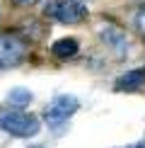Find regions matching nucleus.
I'll use <instances>...</instances> for the list:
<instances>
[{
  "mask_svg": "<svg viewBox=\"0 0 145 148\" xmlns=\"http://www.w3.org/2000/svg\"><path fill=\"white\" fill-rule=\"evenodd\" d=\"M0 129L15 138H29L41 131V124L34 114L22 109H3L0 112Z\"/></svg>",
  "mask_w": 145,
  "mask_h": 148,
  "instance_id": "f257e3e1",
  "label": "nucleus"
},
{
  "mask_svg": "<svg viewBox=\"0 0 145 148\" xmlns=\"http://www.w3.org/2000/svg\"><path fill=\"white\" fill-rule=\"evenodd\" d=\"M44 12L63 24H77L87 17V8L77 0H51V3H46Z\"/></svg>",
  "mask_w": 145,
  "mask_h": 148,
  "instance_id": "f03ea898",
  "label": "nucleus"
},
{
  "mask_svg": "<svg viewBox=\"0 0 145 148\" xmlns=\"http://www.w3.org/2000/svg\"><path fill=\"white\" fill-rule=\"evenodd\" d=\"M77 107H80V102H77L72 95H56L51 102H48L44 116H46V121L51 126H60L63 121H68L70 116L77 112Z\"/></svg>",
  "mask_w": 145,
  "mask_h": 148,
  "instance_id": "7ed1b4c3",
  "label": "nucleus"
},
{
  "mask_svg": "<svg viewBox=\"0 0 145 148\" xmlns=\"http://www.w3.org/2000/svg\"><path fill=\"white\" fill-rule=\"evenodd\" d=\"M27 53V44L15 34H5L0 36V68H10L17 66Z\"/></svg>",
  "mask_w": 145,
  "mask_h": 148,
  "instance_id": "20e7f679",
  "label": "nucleus"
},
{
  "mask_svg": "<svg viewBox=\"0 0 145 148\" xmlns=\"http://www.w3.org/2000/svg\"><path fill=\"white\" fill-rule=\"evenodd\" d=\"M140 88H145V68H133L116 80V90L121 92H136Z\"/></svg>",
  "mask_w": 145,
  "mask_h": 148,
  "instance_id": "39448f33",
  "label": "nucleus"
},
{
  "mask_svg": "<svg viewBox=\"0 0 145 148\" xmlns=\"http://www.w3.org/2000/svg\"><path fill=\"white\" fill-rule=\"evenodd\" d=\"M99 36H102V39H104L106 44L114 49V51H119L121 56H123L126 49H128V41H126L123 32H121L119 27H114V24H106V27H102V29H99Z\"/></svg>",
  "mask_w": 145,
  "mask_h": 148,
  "instance_id": "423d86ee",
  "label": "nucleus"
},
{
  "mask_svg": "<svg viewBox=\"0 0 145 148\" xmlns=\"http://www.w3.org/2000/svg\"><path fill=\"white\" fill-rule=\"evenodd\" d=\"M77 51H80V46H77L75 39H58L56 44L51 46V53L56 58H72Z\"/></svg>",
  "mask_w": 145,
  "mask_h": 148,
  "instance_id": "0eeeda50",
  "label": "nucleus"
},
{
  "mask_svg": "<svg viewBox=\"0 0 145 148\" xmlns=\"http://www.w3.org/2000/svg\"><path fill=\"white\" fill-rule=\"evenodd\" d=\"M7 102L10 104H29L32 102V92L29 90H24V88H15V90H10V95H7Z\"/></svg>",
  "mask_w": 145,
  "mask_h": 148,
  "instance_id": "6e6552de",
  "label": "nucleus"
},
{
  "mask_svg": "<svg viewBox=\"0 0 145 148\" xmlns=\"http://www.w3.org/2000/svg\"><path fill=\"white\" fill-rule=\"evenodd\" d=\"M136 24H138V29H140V34L145 36V8L136 15Z\"/></svg>",
  "mask_w": 145,
  "mask_h": 148,
  "instance_id": "1a4fd4ad",
  "label": "nucleus"
},
{
  "mask_svg": "<svg viewBox=\"0 0 145 148\" xmlns=\"http://www.w3.org/2000/svg\"><path fill=\"white\" fill-rule=\"evenodd\" d=\"M15 5H22V8H27V5H34L36 0H12Z\"/></svg>",
  "mask_w": 145,
  "mask_h": 148,
  "instance_id": "9d476101",
  "label": "nucleus"
},
{
  "mask_svg": "<svg viewBox=\"0 0 145 148\" xmlns=\"http://www.w3.org/2000/svg\"><path fill=\"white\" fill-rule=\"evenodd\" d=\"M32 148H44V146H32Z\"/></svg>",
  "mask_w": 145,
  "mask_h": 148,
  "instance_id": "9b49d317",
  "label": "nucleus"
}]
</instances>
